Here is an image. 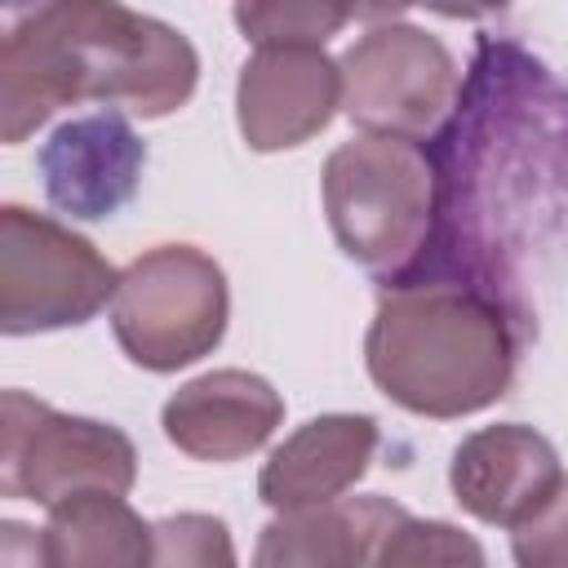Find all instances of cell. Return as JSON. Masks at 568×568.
Returning a JSON list of instances; mask_svg holds the SVG:
<instances>
[{
    "mask_svg": "<svg viewBox=\"0 0 568 568\" xmlns=\"http://www.w3.org/2000/svg\"><path fill=\"white\" fill-rule=\"evenodd\" d=\"M377 564H484V550H479V541H470L453 524L404 515L390 528Z\"/></svg>",
    "mask_w": 568,
    "mask_h": 568,
    "instance_id": "17",
    "label": "cell"
},
{
    "mask_svg": "<svg viewBox=\"0 0 568 568\" xmlns=\"http://www.w3.org/2000/svg\"><path fill=\"white\" fill-rule=\"evenodd\" d=\"M430 160L435 231L413 271L484 288L532 337L524 266L568 226V84L484 36Z\"/></svg>",
    "mask_w": 568,
    "mask_h": 568,
    "instance_id": "1",
    "label": "cell"
},
{
    "mask_svg": "<svg viewBox=\"0 0 568 568\" xmlns=\"http://www.w3.org/2000/svg\"><path fill=\"white\" fill-rule=\"evenodd\" d=\"M510 537L524 568H568V479L532 519L510 528Z\"/></svg>",
    "mask_w": 568,
    "mask_h": 568,
    "instance_id": "19",
    "label": "cell"
},
{
    "mask_svg": "<svg viewBox=\"0 0 568 568\" xmlns=\"http://www.w3.org/2000/svg\"><path fill=\"white\" fill-rule=\"evenodd\" d=\"M138 453L111 422L58 413L27 390L0 399V497L58 506L71 493H129Z\"/></svg>",
    "mask_w": 568,
    "mask_h": 568,
    "instance_id": "7",
    "label": "cell"
},
{
    "mask_svg": "<svg viewBox=\"0 0 568 568\" xmlns=\"http://www.w3.org/2000/svg\"><path fill=\"white\" fill-rule=\"evenodd\" d=\"M351 0H235V27L257 49L324 44L351 22Z\"/></svg>",
    "mask_w": 568,
    "mask_h": 568,
    "instance_id": "16",
    "label": "cell"
},
{
    "mask_svg": "<svg viewBox=\"0 0 568 568\" xmlns=\"http://www.w3.org/2000/svg\"><path fill=\"white\" fill-rule=\"evenodd\" d=\"M40 564L53 568H142L155 564V528L124 501V493L89 488L49 506L40 528Z\"/></svg>",
    "mask_w": 568,
    "mask_h": 568,
    "instance_id": "15",
    "label": "cell"
},
{
    "mask_svg": "<svg viewBox=\"0 0 568 568\" xmlns=\"http://www.w3.org/2000/svg\"><path fill=\"white\" fill-rule=\"evenodd\" d=\"M422 4L439 18H484V13H501L510 0H422Z\"/></svg>",
    "mask_w": 568,
    "mask_h": 568,
    "instance_id": "20",
    "label": "cell"
},
{
    "mask_svg": "<svg viewBox=\"0 0 568 568\" xmlns=\"http://www.w3.org/2000/svg\"><path fill=\"white\" fill-rule=\"evenodd\" d=\"M324 213L337 248L395 280L413 271L435 231V160L417 138L359 133L324 160Z\"/></svg>",
    "mask_w": 568,
    "mask_h": 568,
    "instance_id": "4",
    "label": "cell"
},
{
    "mask_svg": "<svg viewBox=\"0 0 568 568\" xmlns=\"http://www.w3.org/2000/svg\"><path fill=\"white\" fill-rule=\"evenodd\" d=\"M408 510L390 497H337L302 510H280L253 550L262 568H320V564H377L390 528Z\"/></svg>",
    "mask_w": 568,
    "mask_h": 568,
    "instance_id": "14",
    "label": "cell"
},
{
    "mask_svg": "<svg viewBox=\"0 0 568 568\" xmlns=\"http://www.w3.org/2000/svg\"><path fill=\"white\" fill-rule=\"evenodd\" d=\"M200 84L182 31L120 0H40L0 53V138L27 142L58 106L106 102L142 120L173 115Z\"/></svg>",
    "mask_w": 568,
    "mask_h": 568,
    "instance_id": "2",
    "label": "cell"
},
{
    "mask_svg": "<svg viewBox=\"0 0 568 568\" xmlns=\"http://www.w3.org/2000/svg\"><path fill=\"white\" fill-rule=\"evenodd\" d=\"M342 106V67L320 44L257 49L240 67L235 120L253 151L311 142Z\"/></svg>",
    "mask_w": 568,
    "mask_h": 568,
    "instance_id": "9",
    "label": "cell"
},
{
    "mask_svg": "<svg viewBox=\"0 0 568 568\" xmlns=\"http://www.w3.org/2000/svg\"><path fill=\"white\" fill-rule=\"evenodd\" d=\"M524 346L528 337L510 311L484 288L408 271L382 280L364 359L386 399L444 422L497 404L515 382Z\"/></svg>",
    "mask_w": 568,
    "mask_h": 568,
    "instance_id": "3",
    "label": "cell"
},
{
    "mask_svg": "<svg viewBox=\"0 0 568 568\" xmlns=\"http://www.w3.org/2000/svg\"><path fill=\"white\" fill-rule=\"evenodd\" d=\"M564 479L568 475L555 444L519 422H497L466 435L448 466L457 506L497 528H519L532 519L564 488Z\"/></svg>",
    "mask_w": 568,
    "mask_h": 568,
    "instance_id": "10",
    "label": "cell"
},
{
    "mask_svg": "<svg viewBox=\"0 0 568 568\" xmlns=\"http://www.w3.org/2000/svg\"><path fill=\"white\" fill-rule=\"evenodd\" d=\"M146 169V146L120 111H93L67 120L40 146L44 195L58 213L102 222L120 213Z\"/></svg>",
    "mask_w": 568,
    "mask_h": 568,
    "instance_id": "11",
    "label": "cell"
},
{
    "mask_svg": "<svg viewBox=\"0 0 568 568\" xmlns=\"http://www.w3.org/2000/svg\"><path fill=\"white\" fill-rule=\"evenodd\" d=\"M9 9H22V4H36V0H4Z\"/></svg>",
    "mask_w": 568,
    "mask_h": 568,
    "instance_id": "22",
    "label": "cell"
},
{
    "mask_svg": "<svg viewBox=\"0 0 568 568\" xmlns=\"http://www.w3.org/2000/svg\"><path fill=\"white\" fill-rule=\"evenodd\" d=\"M155 528V564H191V568H209V564H235L226 524L213 515H169Z\"/></svg>",
    "mask_w": 568,
    "mask_h": 568,
    "instance_id": "18",
    "label": "cell"
},
{
    "mask_svg": "<svg viewBox=\"0 0 568 568\" xmlns=\"http://www.w3.org/2000/svg\"><path fill=\"white\" fill-rule=\"evenodd\" d=\"M351 4H355L359 18L382 22V18H395V13H404L408 4H422V0H351Z\"/></svg>",
    "mask_w": 568,
    "mask_h": 568,
    "instance_id": "21",
    "label": "cell"
},
{
    "mask_svg": "<svg viewBox=\"0 0 568 568\" xmlns=\"http://www.w3.org/2000/svg\"><path fill=\"white\" fill-rule=\"evenodd\" d=\"M231 315L222 266L191 244H160L133 257L111 297L120 351L151 373H173L209 355Z\"/></svg>",
    "mask_w": 568,
    "mask_h": 568,
    "instance_id": "5",
    "label": "cell"
},
{
    "mask_svg": "<svg viewBox=\"0 0 568 568\" xmlns=\"http://www.w3.org/2000/svg\"><path fill=\"white\" fill-rule=\"evenodd\" d=\"M342 111L364 133L426 138L435 133L457 93L462 75L444 40L408 22H377L342 53Z\"/></svg>",
    "mask_w": 568,
    "mask_h": 568,
    "instance_id": "8",
    "label": "cell"
},
{
    "mask_svg": "<svg viewBox=\"0 0 568 568\" xmlns=\"http://www.w3.org/2000/svg\"><path fill=\"white\" fill-rule=\"evenodd\" d=\"M115 266L71 226L22 204L0 209V328H75L115 297Z\"/></svg>",
    "mask_w": 568,
    "mask_h": 568,
    "instance_id": "6",
    "label": "cell"
},
{
    "mask_svg": "<svg viewBox=\"0 0 568 568\" xmlns=\"http://www.w3.org/2000/svg\"><path fill=\"white\" fill-rule=\"evenodd\" d=\"M377 422L364 413H324L297 426L262 466L257 497L271 510H302L346 497L377 453Z\"/></svg>",
    "mask_w": 568,
    "mask_h": 568,
    "instance_id": "13",
    "label": "cell"
},
{
    "mask_svg": "<svg viewBox=\"0 0 568 568\" xmlns=\"http://www.w3.org/2000/svg\"><path fill=\"white\" fill-rule=\"evenodd\" d=\"M284 422L280 390L248 368H217L178 386L160 413L173 448L195 462H240Z\"/></svg>",
    "mask_w": 568,
    "mask_h": 568,
    "instance_id": "12",
    "label": "cell"
}]
</instances>
